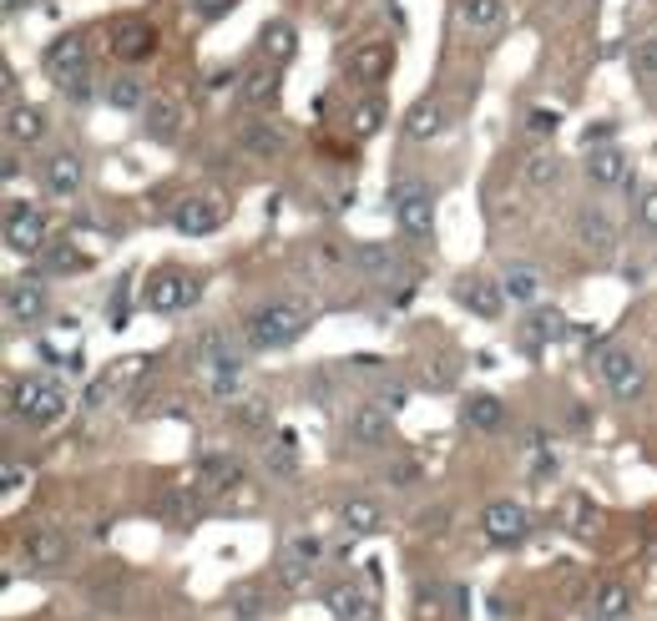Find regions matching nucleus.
<instances>
[{"label":"nucleus","mask_w":657,"mask_h":621,"mask_svg":"<svg viewBox=\"0 0 657 621\" xmlns=\"http://www.w3.org/2000/svg\"><path fill=\"white\" fill-rule=\"evenodd\" d=\"M308 324H314V308L304 298H268L248 314V344L253 349H288L304 338Z\"/></svg>","instance_id":"obj_1"},{"label":"nucleus","mask_w":657,"mask_h":621,"mask_svg":"<svg viewBox=\"0 0 657 621\" xmlns=\"http://www.w3.org/2000/svg\"><path fill=\"white\" fill-rule=\"evenodd\" d=\"M6 404H11V420H26V425L46 430L71 410V394L51 374H21V379L6 384Z\"/></svg>","instance_id":"obj_2"},{"label":"nucleus","mask_w":657,"mask_h":621,"mask_svg":"<svg viewBox=\"0 0 657 621\" xmlns=\"http://www.w3.org/2000/svg\"><path fill=\"white\" fill-rule=\"evenodd\" d=\"M46 77L66 91L71 101H91V56H87V41L77 31L56 36L46 46Z\"/></svg>","instance_id":"obj_3"},{"label":"nucleus","mask_w":657,"mask_h":621,"mask_svg":"<svg viewBox=\"0 0 657 621\" xmlns=\"http://www.w3.org/2000/svg\"><path fill=\"white\" fill-rule=\"evenodd\" d=\"M390 213L400 223V233H410V238H430V228H435V197H430V187L420 177L390 183Z\"/></svg>","instance_id":"obj_4"},{"label":"nucleus","mask_w":657,"mask_h":621,"mask_svg":"<svg viewBox=\"0 0 657 621\" xmlns=\"http://www.w3.org/2000/svg\"><path fill=\"white\" fill-rule=\"evenodd\" d=\"M197 298H203V284L183 268H157V273H147V284H143V304L153 314H183Z\"/></svg>","instance_id":"obj_5"},{"label":"nucleus","mask_w":657,"mask_h":621,"mask_svg":"<svg viewBox=\"0 0 657 621\" xmlns=\"http://www.w3.org/2000/svg\"><path fill=\"white\" fill-rule=\"evenodd\" d=\"M597 379L607 384L612 400H643L647 394V369L633 359V349H617V344L597 354Z\"/></svg>","instance_id":"obj_6"},{"label":"nucleus","mask_w":657,"mask_h":621,"mask_svg":"<svg viewBox=\"0 0 657 621\" xmlns=\"http://www.w3.org/2000/svg\"><path fill=\"white\" fill-rule=\"evenodd\" d=\"M0 233H6V248H11L16 258H31V253L46 248V213L36 203H11Z\"/></svg>","instance_id":"obj_7"},{"label":"nucleus","mask_w":657,"mask_h":621,"mask_svg":"<svg viewBox=\"0 0 657 621\" xmlns=\"http://www.w3.org/2000/svg\"><path fill=\"white\" fill-rule=\"evenodd\" d=\"M16 545H21V556L31 571H61L71 561V535L56 531V525H31Z\"/></svg>","instance_id":"obj_8"},{"label":"nucleus","mask_w":657,"mask_h":621,"mask_svg":"<svg viewBox=\"0 0 657 621\" xmlns=\"http://www.w3.org/2000/svg\"><path fill=\"white\" fill-rule=\"evenodd\" d=\"M481 531L491 545H521L531 535V511L521 501H491L481 511Z\"/></svg>","instance_id":"obj_9"},{"label":"nucleus","mask_w":657,"mask_h":621,"mask_svg":"<svg viewBox=\"0 0 657 621\" xmlns=\"http://www.w3.org/2000/svg\"><path fill=\"white\" fill-rule=\"evenodd\" d=\"M46 314H51V298H46V288L36 278L6 284V324L11 328H36Z\"/></svg>","instance_id":"obj_10"},{"label":"nucleus","mask_w":657,"mask_h":621,"mask_svg":"<svg viewBox=\"0 0 657 621\" xmlns=\"http://www.w3.org/2000/svg\"><path fill=\"white\" fill-rule=\"evenodd\" d=\"M223 203L218 197H183V203L173 207V228L183 233V238H213V233L223 228Z\"/></svg>","instance_id":"obj_11"},{"label":"nucleus","mask_w":657,"mask_h":621,"mask_svg":"<svg viewBox=\"0 0 657 621\" xmlns=\"http://www.w3.org/2000/svg\"><path fill=\"white\" fill-rule=\"evenodd\" d=\"M153 51H157V31H153V21H143V16H121V21L111 26V56H117L121 66L147 61Z\"/></svg>","instance_id":"obj_12"},{"label":"nucleus","mask_w":657,"mask_h":621,"mask_svg":"<svg viewBox=\"0 0 657 621\" xmlns=\"http://www.w3.org/2000/svg\"><path fill=\"white\" fill-rule=\"evenodd\" d=\"M324 607L334 611L340 621H374V591L364 586V581H354V576H344V581H329L324 586Z\"/></svg>","instance_id":"obj_13"},{"label":"nucleus","mask_w":657,"mask_h":621,"mask_svg":"<svg viewBox=\"0 0 657 621\" xmlns=\"http://www.w3.org/2000/svg\"><path fill=\"white\" fill-rule=\"evenodd\" d=\"M81 183H87V162H81L77 152H66V147H61V152H51V157L41 162V187H46V197H61V203H66V197H77V193H81Z\"/></svg>","instance_id":"obj_14"},{"label":"nucleus","mask_w":657,"mask_h":621,"mask_svg":"<svg viewBox=\"0 0 657 621\" xmlns=\"http://www.w3.org/2000/svg\"><path fill=\"white\" fill-rule=\"evenodd\" d=\"M627 177H633V162H627V152L622 147H587V183L591 187H627V193H633V183H627Z\"/></svg>","instance_id":"obj_15"},{"label":"nucleus","mask_w":657,"mask_h":621,"mask_svg":"<svg viewBox=\"0 0 657 621\" xmlns=\"http://www.w3.org/2000/svg\"><path fill=\"white\" fill-rule=\"evenodd\" d=\"M223 611H228V621H268L274 591L263 586V581H238V586H228V597H223Z\"/></svg>","instance_id":"obj_16"},{"label":"nucleus","mask_w":657,"mask_h":621,"mask_svg":"<svg viewBox=\"0 0 657 621\" xmlns=\"http://www.w3.org/2000/svg\"><path fill=\"white\" fill-rule=\"evenodd\" d=\"M147 369H153V359H143V354H131V359H117L111 369H101L97 384L87 390V410H101L107 400H117V394L131 384V374H147Z\"/></svg>","instance_id":"obj_17"},{"label":"nucleus","mask_w":657,"mask_h":621,"mask_svg":"<svg viewBox=\"0 0 657 621\" xmlns=\"http://www.w3.org/2000/svg\"><path fill=\"white\" fill-rule=\"evenodd\" d=\"M278 91H284V71H278L274 61H263V66H253V71H243V87H238V97L248 101L253 111H268V107H278Z\"/></svg>","instance_id":"obj_18"},{"label":"nucleus","mask_w":657,"mask_h":621,"mask_svg":"<svg viewBox=\"0 0 657 621\" xmlns=\"http://www.w3.org/2000/svg\"><path fill=\"white\" fill-rule=\"evenodd\" d=\"M390 435H394V410H384V404H360L350 414L354 445H390Z\"/></svg>","instance_id":"obj_19"},{"label":"nucleus","mask_w":657,"mask_h":621,"mask_svg":"<svg viewBox=\"0 0 657 621\" xmlns=\"http://www.w3.org/2000/svg\"><path fill=\"white\" fill-rule=\"evenodd\" d=\"M46 127H51V121H46L41 107H26V101H11V107H6V142L11 147H36L46 137Z\"/></svg>","instance_id":"obj_20"},{"label":"nucleus","mask_w":657,"mask_h":621,"mask_svg":"<svg viewBox=\"0 0 657 621\" xmlns=\"http://www.w3.org/2000/svg\"><path fill=\"white\" fill-rule=\"evenodd\" d=\"M501 294L511 298L516 308H541V294H547V278H541L531 263H511L501 278Z\"/></svg>","instance_id":"obj_21"},{"label":"nucleus","mask_w":657,"mask_h":621,"mask_svg":"<svg viewBox=\"0 0 657 621\" xmlns=\"http://www.w3.org/2000/svg\"><path fill=\"white\" fill-rule=\"evenodd\" d=\"M143 131L153 137V142H173L177 131H183V101H177V97H147Z\"/></svg>","instance_id":"obj_22"},{"label":"nucleus","mask_w":657,"mask_h":621,"mask_svg":"<svg viewBox=\"0 0 657 621\" xmlns=\"http://www.w3.org/2000/svg\"><path fill=\"white\" fill-rule=\"evenodd\" d=\"M238 147H243L248 157H284L288 131L278 127V121H268V117H253L248 127L238 131Z\"/></svg>","instance_id":"obj_23"},{"label":"nucleus","mask_w":657,"mask_h":621,"mask_svg":"<svg viewBox=\"0 0 657 621\" xmlns=\"http://www.w3.org/2000/svg\"><path fill=\"white\" fill-rule=\"evenodd\" d=\"M390 71H394V51L384 41H370V46H360V51L350 56V77L360 81V87H380Z\"/></svg>","instance_id":"obj_24"},{"label":"nucleus","mask_w":657,"mask_h":621,"mask_svg":"<svg viewBox=\"0 0 657 621\" xmlns=\"http://www.w3.org/2000/svg\"><path fill=\"white\" fill-rule=\"evenodd\" d=\"M203 390H208L218 404H238L243 394H248V369H243V359H233V364H213V369H203Z\"/></svg>","instance_id":"obj_25"},{"label":"nucleus","mask_w":657,"mask_h":621,"mask_svg":"<svg viewBox=\"0 0 657 621\" xmlns=\"http://www.w3.org/2000/svg\"><path fill=\"white\" fill-rule=\"evenodd\" d=\"M41 268L51 273V278H77V273H87V268H91V253L81 248V243H71V238H61V243H46V258H41Z\"/></svg>","instance_id":"obj_26"},{"label":"nucleus","mask_w":657,"mask_h":621,"mask_svg":"<svg viewBox=\"0 0 657 621\" xmlns=\"http://www.w3.org/2000/svg\"><path fill=\"white\" fill-rule=\"evenodd\" d=\"M460 420L471 430H481V435H496V430H506L511 414H506V404L496 400V394H471V400L460 404Z\"/></svg>","instance_id":"obj_27"},{"label":"nucleus","mask_w":657,"mask_h":621,"mask_svg":"<svg viewBox=\"0 0 657 621\" xmlns=\"http://www.w3.org/2000/svg\"><path fill=\"white\" fill-rule=\"evenodd\" d=\"M197 480H203V491H228V485L243 480V460L223 455V450H208V455L197 460Z\"/></svg>","instance_id":"obj_28"},{"label":"nucleus","mask_w":657,"mask_h":621,"mask_svg":"<svg viewBox=\"0 0 657 621\" xmlns=\"http://www.w3.org/2000/svg\"><path fill=\"white\" fill-rule=\"evenodd\" d=\"M157 515H163L173 531H187V525H197V515H203V495L177 485V491H167L163 501H157Z\"/></svg>","instance_id":"obj_29"},{"label":"nucleus","mask_w":657,"mask_h":621,"mask_svg":"<svg viewBox=\"0 0 657 621\" xmlns=\"http://www.w3.org/2000/svg\"><path fill=\"white\" fill-rule=\"evenodd\" d=\"M633 611V586L627 581H602L591 591V621H627Z\"/></svg>","instance_id":"obj_30"},{"label":"nucleus","mask_w":657,"mask_h":621,"mask_svg":"<svg viewBox=\"0 0 657 621\" xmlns=\"http://www.w3.org/2000/svg\"><path fill=\"white\" fill-rule=\"evenodd\" d=\"M340 521L350 525L354 535H374L384 525V505L374 501V495H344V505H340Z\"/></svg>","instance_id":"obj_31"},{"label":"nucleus","mask_w":657,"mask_h":621,"mask_svg":"<svg viewBox=\"0 0 657 621\" xmlns=\"http://www.w3.org/2000/svg\"><path fill=\"white\" fill-rule=\"evenodd\" d=\"M440 127H445V107H440L435 97H420L415 107L405 111V137L410 142H430V137H440Z\"/></svg>","instance_id":"obj_32"},{"label":"nucleus","mask_w":657,"mask_h":621,"mask_svg":"<svg viewBox=\"0 0 657 621\" xmlns=\"http://www.w3.org/2000/svg\"><path fill=\"white\" fill-rule=\"evenodd\" d=\"M390 121V107H384V97H354L350 101V137H380V127Z\"/></svg>","instance_id":"obj_33"},{"label":"nucleus","mask_w":657,"mask_h":621,"mask_svg":"<svg viewBox=\"0 0 657 621\" xmlns=\"http://www.w3.org/2000/svg\"><path fill=\"white\" fill-rule=\"evenodd\" d=\"M455 298H460V308H471L475 318H501V288H491V284H481V278H471V284H455Z\"/></svg>","instance_id":"obj_34"},{"label":"nucleus","mask_w":657,"mask_h":621,"mask_svg":"<svg viewBox=\"0 0 657 621\" xmlns=\"http://www.w3.org/2000/svg\"><path fill=\"white\" fill-rule=\"evenodd\" d=\"M577 238L587 243V248H612V243H617V223L607 218L602 207H581V213H577Z\"/></svg>","instance_id":"obj_35"},{"label":"nucleus","mask_w":657,"mask_h":621,"mask_svg":"<svg viewBox=\"0 0 657 621\" xmlns=\"http://www.w3.org/2000/svg\"><path fill=\"white\" fill-rule=\"evenodd\" d=\"M258 46H263V56H268L274 66H284V61H294V56H298V36H294V26H288V21H268V26H263Z\"/></svg>","instance_id":"obj_36"},{"label":"nucleus","mask_w":657,"mask_h":621,"mask_svg":"<svg viewBox=\"0 0 657 621\" xmlns=\"http://www.w3.org/2000/svg\"><path fill=\"white\" fill-rule=\"evenodd\" d=\"M193 359H197V369H213V364H233V359H243V349H238V344H233L228 334H218V328H208V334L197 338Z\"/></svg>","instance_id":"obj_37"},{"label":"nucleus","mask_w":657,"mask_h":621,"mask_svg":"<svg viewBox=\"0 0 657 621\" xmlns=\"http://www.w3.org/2000/svg\"><path fill=\"white\" fill-rule=\"evenodd\" d=\"M571 334V324H567V314L561 308H531V318H526V344H547V338H567Z\"/></svg>","instance_id":"obj_38"},{"label":"nucleus","mask_w":657,"mask_h":621,"mask_svg":"<svg viewBox=\"0 0 657 621\" xmlns=\"http://www.w3.org/2000/svg\"><path fill=\"white\" fill-rule=\"evenodd\" d=\"M506 16V0H460V26L465 31H496Z\"/></svg>","instance_id":"obj_39"},{"label":"nucleus","mask_w":657,"mask_h":621,"mask_svg":"<svg viewBox=\"0 0 657 621\" xmlns=\"http://www.w3.org/2000/svg\"><path fill=\"white\" fill-rule=\"evenodd\" d=\"M228 420L238 430H248V435H263V430L274 425V410H268L263 400H253V394H243L238 404H228Z\"/></svg>","instance_id":"obj_40"},{"label":"nucleus","mask_w":657,"mask_h":621,"mask_svg":"<svg viewBox=\"0 0 657 621\" xmlns=\"http://www.w3.org/2000/svg\"><path fill=\"white\" fill-rule=\"evenodd\" d=\"M147 97H153V91H147L137 77H117V81L107 87V101H111L117 111H143V107H147Z\"/></svg>","instance_id":"obj_41"},{"label":"nucleus","mask_w":657,"mask_h":621,"mask_svg":"<svg viewBox=\"0 0 657 621\" xmlns=\"http://www.w3.org/2000/svg\"><path fill=\"white\" fill-rule=\"evenodd\" d=\"M274 581H278L284 591H308V581H314V566L284 551V556H278V566H274Z\"/></svg>","instance_id":"obj_42"},{"label":"nucleus","mask_w":657,"mask_h":621,"mask_svg":"<svg viewBox=\"0 0 657 621\" xmlns=\"http://www.w3.org/2000/svg\"><path fill=\"white\" fill-rule=\"evenodd\" d=\"M561 177V162L551 152H537V157H526V183L531 187H551Z\"/></svg>","instance_id":"obj_43"},{"label":"nucleus","mask_w":657,"mask_h":621,"mask_svg":"<svg viewBox=\"0 0 657 621\" xmlns=\"http://www.w3.org/2000/svg\"><path fill=\"white\" fill-rule=\"evenodd\" d=\"M288 556H298V561H324V535H314V531H298V535H288V545H284Z\"/></svg>","instance_id":"obj_44"},{"label":"nucleus","mask_w":657,"mask_h":621,"mask_svg":"<svg viewBox=\"0 0 657 621\" xmlns=\"http://www.w3.org/2000/svg\"><path fill=\"white\" fill-rule=\"evenodd\" d=\"M415 607H420V621H445V586H420Z\"/></svg>","instance_id":"obj_45"},{"label":"nucleus","mask_w":657,"mask_h":621,"mask_svg":"<svg viewBox=\"0 0 657 621\" xmlns=\"http://www.w3.org/2000/svg\"><path fill=\"white\" fill-rule=\"evenodd\" d=\"M633 71L643 81H653L657 77V36H647V41H637L633 46Z\"/></svg>","instance_id":"obj_46"},{"label":"nucleus","mask_w":657,"mask_h":621,"mask_svg":"<svg viewBox=\"0 0 657 621\" xmlns=\"http://www.w3.org/2000/svg\"><path fill=\"white\" fill-rule=\"evenodd\" d=\"M633 218H637V228L643 233H657V187H643V193H637Z\"/></svg>","instance_id":"obj_47"},{"label":"nucleus","mask_w":657,"mask_h":621,"mask_svg":"<svg viewBox=\"0 0 657 621\" xmlns=\"http://www.w3.org/2000/svg\"><path fill=\"white\" fill-rule=\"evenodd\" d=\"M0 485H6V501H16V495H21V485H26L21 460H0Z\"/></svg>","instance_id":"obj_48"},{"label":"nucleus","mask_w":657,"mask_h":621,"mask_svg":"<svg viewBox=\"0 0 657 621\" xmlns=\"http://www.w3.org/2000/svg\"><path fill=\"white\" fill-rule=\"evenodd\" d=\"M263 465L274 470V475H284V480H294V475H298V465H294V450H288V445L268 450V455H263Z\"/></svg>","instance_id":"obj_49"},{"label":"nucleus","mask_w":657,"mask_h":621,"mask_svg":"<svg viewBox=\"0 0 657 621\" xmlns=\"http://www.w3.org/2000/svg\"><path fill=\"white\" fill-rule=\"evenodd\" d=\"M238 0H193V11L203 16V21H218V16H228Z\"/></svg>","instance_id":"obj_50"},{"label":"nucleus","mask_w":657,"mask_h":621,"mask_svg":"<svg viewBox=\"0 0 657 621\" xmlns=\"http://www.w3.org/2000/svg\"><path fill=\"white\" fill-rule=\"evenodd\" d=\"M557 111H531V117H526V127L537 131V137H547V131H557Z\"/></svg>","instance_id":"obj_51"},{"label":"nucleus","mask_w":657,"mask_h":621,"mask_svg":"<svg viewBox=\"0 0 657 621\" xmlns=\"http://www.w3.org/2000/svg\"><path fill=\"white\" fill-rule=\"evenodd\" d=\"M380 404H384V410H400V404H405V390H400V384H384Z\"/></svg>","instance_id":"obj_52"},{"label":"nucleus","mask_w":657,"mask_h":621,"mask_svg":"<svg viewBox=\"0 0 657 621\" xmlns=\"http://www.w3.org/2000/svg\"><path fill=\"white\" fill-rule=\"evenodd\" d=\"M0 172H6V183H16V177H21V157H16V152H6V162H0Z\"/></svg>","instance_id":"obj_53"},{"label":"nucleus","mask_w":657,"mask_h":621,"mask_svg":"<svg viewBox=\"0 0 657 621\" xmlns=\"http://www.w3.org/2000/svg\"><path fill=\"white\" fill-rule=\"evenodd\" d=\"M0 6H6V11L16 16V11H21V6H26V0H0Z\"/></svg>","instance_id":"obj_54"}]
</instances>
